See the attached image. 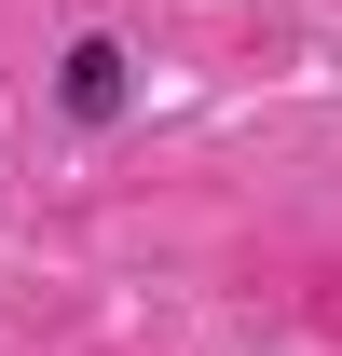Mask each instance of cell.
<instances>
[{
	"label": "cell",
	"instance_id": "obj_1",
	"mask_svg": "<svg viewBox=\"0 0 342 356\" xmlns=\"http://www.w3.org/2000/svg\"><path fill=\"white\" fill-rule=\"evenodd\" d=\"M55 110H69V124H83V137H110V124H124V110H137V55L110 42V28H83V42L55 55Z\"/></svg>",
	"mask_w": 342,
	"mask_h": 356
}]
</instances>
